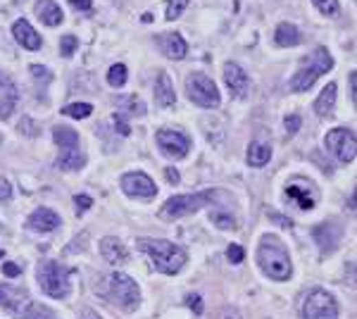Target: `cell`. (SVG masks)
I'll use <instances>...</instances> for the list:
<instances>
[{"mask_svg": "<svg viewBox=\"0 0 357 319\" xmlns=\"http://www.w3.org/2000/svg\"><path fill=\"white\" fill-rule=\"evenodd\" d=\"M257 262H260L262 272L274 281H288L293 276V265L286 245L272 234L262 236L260 245H257Z\"/></svg>", "mask_w": 357, "mask_h": 319, "instance_id": "6da1fadb", "label": "cell"}, {"mask_svg": "<svg viewBox=\"0 0 357 319\" xmlns=\"http://www.w3.org/2000/svg\"><path fill=\"white\" fill-rule=\"evenodd\" d=\"M229 198H231V193L219 191V188H208V191H200V193L174 195V198H169L167 203L162 205L160 217H162L164 222H172V219L193 214V212H198V210L208 208V205L221 203V200H229Z\"/></svg>", "mask_w": 357, "mask_h": 319, "instance_id": "7a4b0ae2", "label": "cell"}, {"mask_svg": "<svg viewBox=\"0 0 357 319\" xmlns=\"http://www.w3.org/2000/svg\"><path fill=\"white\" fill-rule=\"evenodd\" d=\"M138 250L148 255V260L162 274H177L186 265V250L181 245L164 239H138Z\"/></svg>", "mask_w": 357, "mask_h": 319, "instance_id": "3957f363", "label": "cell"}, {"mask_svg": "<svg viewBox=\"0 0 357 319\" xmlns=\"http://www.w3.org/2000/svg\"><path fill=\"white\" fill-rule=\"evenodd\" d=\"M331 69H334V58H331L329 50L324 48V45H317L312 53L305 55V58L300 60L298 72L293 74V79L288 86H291V91H296V94H305V91L312 89L314 81H317L319 76L327 74Z\"/></svg>", "mask_w": 357, "mask_h": 319, "instance_id": "277c9868", "label": "cell"}, {"mask_svg": "<svg viewBox=\"0 0 357 319\" xmlns=\"http://www.w3.org/2000/svg\"><path fill=\"white\" fill-rule=\"evenodd\" d=\"M98 296H102L122 310H136L138 302H141L138 284L127 274H110L102 281V293H98Z\"/></svg>", "mask_w": 357, "mask_h": 319, "instance_id": "5b68a950", "label": "cell"}, {"mask_svg": "<svg viewBox=\"0 0 357 319\" xmlns=\"http://www.w3.org/2000/svg\"><path fill=\"white\" fill-rule=\"evenodd\" d=\"M53 138L60 148V157H58V167L67 169V172H74V169H81L86 164V155L79 151V133L74 129L58 124L53 129Z\"/></svg>", "mask_w": 357, "mask_h": 319, "instance_id": "8992f818", "label": "cell"}, {"mask_svg": "<svg viewBox=\"0 0 357 319\" xmlns=\"http://www.w3.org/2000/svg\"><path fill=\"white\" fill-rule=\"evenodd\" d=\"M300 317L303 319H338V302L324 288H312L305 293L300 302Z\"/></svg>", "mask_w": 357, "mask_h": 319, "instance_id": "52a82bcc", "label": "cell"}, {"mask_svg": "<svg viewBox=\"0 0 357 319\" xmlns=\"http://www.w3.org/2000/svg\"><path fill=\"white\" fill-rule=\"evenodd\" d=\"M39 284L43 288V293H48L50 298H62L69 296V270L60 262H41L39 265Z\"/></svg>", "mask_w": 357, "mask_h": 319, "instance_id": "ba28073f", "label": "cell"}, {"mask_svg": "<svg viewBox=\"0 0 357 319\" xmlns=\"http://www.w3.org/2000/svg\"><path fill=\"white\" fill-rule=\"evenodd\" d=\"M186 96L191 98V102H195L198 107H208V110L219 107L221 102L219 89L215 86V81L208 74H200V72H195L186 79Z\"/></svg>", "mask_w": 357, "mask_h": 319, "instance_id": "9c48e42d", "label": "cell"}, {"mask_svg": "<svg viewBox=\"0 0 357 319\" xmlns=\"http://www.w3.org/2000/svg\"><path fill=\"white\" fill-rule=\"evenodd\" d=\"M327 151L338 160L340 164H350L355 160V133L350 129H334L327 133Z\"/></svg>", "mask_w": 357, "mask_h": 319, "instance_id": "30bf717a", "label": "cell"}, {"mask_svg": "<svg viewBox=\"0 0 357 319\" xmlns=\"http://www.w3.org/2000/svg\"><path fill=\"white\" fill-rule=\"evenodd\" d=\"M122 191L129 195V198H141L150 200L158 195V186L155 182L143 172H129L122 177Z\"/></svg>", "mask_w": 357, "mask_h": 319, "instance_id": "8fae6325", "label": "cell"}, {"mask_svg": "<svg viewBox=\"0 0 357 319\" xmlns=\"http://www.w3.org/2000/svg\"><path fill=\"white\" fill-rule=\"evenodd\" d=\"M155 141H158V146L162 148L164 155L177 157V160L186 157L188 155V151H191L188 136L181 133V131H174V129H160L158 136H155Z\"/></svg>", "mask_w": 357, "mask_h": 319, "instance_id": "7c38bea8", "label": "cell"}, {"mask_svg": "<svg viewBox=\"0 0 357 319\" xmlns=\"http://www.w3.org/2000/svg\"><path fill=\"white\" fill-rule=\"evenodd\" d=\"M224 84L236 100H243V98L248 96V91H250V79H248V74L243 72V67L236 63L224 65Z\"/></svg>", "mask_w": 357, "mask_h": 319, "instance_id": "4fadbf2b", "label": "cell"}, {"mask_svg": "<svg viewBox=\"0 0 357 319\" xmlns=\"http://www.w3.org/2000/svg\"><path fill=\"white\" fill-rule=\"evenodd\" d=\"M312 236H314V241H317L319 248H322V253H331V250L338 248L343 229H340L336 222H324L312 231Z\"/></svg>", "mask_w": 357, "mask_h": 319, "instance_id": "5bb4252c", "label": "cell"}, {"mask_svg": "<svg viewBox=\"0 0 357 319\" xmlns=\"http://www.w3.org/2000/svg\"><path fill=\"white\" fill-rule=\"evenodd\" d=\"M158 48L167 55L169 60H184L186 53H188V45H186L184 36H179L177 32H169V34H162L158 36Z\"/></svg>", "mask_w": 357, "mask_h": 319, "instance_id": "9a60e30c", "label": "cell"}, {"mask_svg": "<svg viewBox=\"0 0 357 319\" xmlns=\"http://www.w3.org/2000/svg\"><path fill=\"white\" fill-rule=\"evenodd\" d=\"M17 98L19 94H17L14 81L0 72V120H8V117L12 115L14 105H17Z\"/></svg>", "mask_w": 357, "mask_h": 319, "instance_id": "2e32d148", "label": "cell"}, {"mask_svg": "<svg viewBox=\"0 0 357 319\" xmlns=\"http://www.w3.org/2000/svg\"><path fill=\"white\" fill-rule=\"evenodd\" d=\"M100 253L110 265H127L129 262V250L117 236H105L100 241Z\"/></svg>", "mask_w": 357, "mask_h": 319, "instance_id": "e0dca14e", "label": "cell"}, {"mask_svg": "<svg viewBox=\"0 0 357 319\" xmlns=\"http://www.w3.org/2000/svg\"><path fill=\"white\" fill-rule=\"evenodd\" d=\"M29 226L34 231H41V234H48V231H55L60 226V217L58 212H53L50 208H39L31 212Z\"/></svg>", "mask_w": 357, "mask_h": 319, "instance_id": "ac0fdd59", "label": "cell"}, {"mask_svg": "<svg viewBox=\"0 0 357 319\" xmlns=\"http://www.w3.org/2000/svg\"><path fill=\"white\" fill-rule=\"evenodd\" d=\"M12 34L14 38H17L19 45H24L27 50H39L41 45H43V41H41V36L36 34V29L31 27L27 19H17L12 27Z\"/></svg>", "mask_w": 357, "mask_h": 319, "instance_id": "d6986e66", "label": "cell"}, {"mask_svg": "<svg viewBox=\"0 0 357 319\" xmlns=\"http://www.w3.org/2000/svg\"><path fill=\"white\" fill-rule=\"evenodd\" d=\"M34 12L45 27H58V24H62V10L58 8L55 0H39Z\"/></svg>", "mask_w": 357, "mask_h": 319, "instance_id": "ffe728a7", "label": "cell"}, {"mask_svg": "<svg viewBox=\"0 0 357 319\" xmlns=\"http://www.w3.org/2000/svg\"><path fill=\"white\" fill-rule=\"evenodd\" d=\"M155 100L162 107H172L177 102V94H174L172 79H169L167 72H160L158 81H155Z\"/></svg>", "mask_w": 357, "mask_h": 319, "instance_id": "44dd1931", "label": "cell"}, {"mask_svg": "<svg viewBox=\"0 0 357 319\" xmlns=\"http://www.w3.org/2000/svg\"><path fill=\"white\" fill-rule=\"evenodd\" d=\"M272 160V146L267 141H252L248 146V164L250 167H265Z\"/></svg>", "mask_w": 357, "mask_h": 319, "instance_id": "7402d4cb", "label": "cell"}, {"mask_svg": "<svg viewBox=\"0 0 357 319\" xmlns=\"http://www.w3.org/2000/svg\"><path fill=\"white\" fill-rule=\"evenodd\" d=\"M334 105H336V84H329L324 86V91L319 94V98L314 100V112L319 117H329L334 112Z\"/></svg>", "mask_w": 357, "mask_h": 319, "instance_id": "603a6c76", "label": "cell"}, {"mask_svg": "<svg viewBox=\"0 0 357 319\" xmlns=\"http://www.w3.org/2000/svg\"><path fill=\"white\" fill-rule=\"evenodd\" d=\"M274 41H277V45H281V48H291V45H298L300 41V32L296 24H279L277 27V34H274Z\"/></svg>", "mask_w": 357, "mask_h": 319, "instance_id": "cb8c5ba5", "label": "cell"}, {"mask_svg": "<svg viewBox=\"0 0 357 319\" xmlns=\"http://www.w3.org/2000/svg\"><path fill=\"white\" fill-rule=\"evenodd\" d=\"M22 298H24V291L0 284V307H12V310H17V305L22 302Z\"/></svg>", "mask_w": 357, "mask_h": 319, "instance_id": "d4e9b609", "label": "cell"}, {"mask_svg": "<svg viewBox=\"0 0 357 319\" xmlns=\"http://www.w3.org/2000/svg\"><path fill=\"white\" fill-rule=\"evenodd\" d=\"M288 198H293L296 203L300 205L303 210H312L314 208V198H312V191H307V188H300L298 184H293V186L286 188Z\"/></svg>", "mask_w": 357, "mask_h": 319, "instance_id": "484cf974", "label": "cell"}, {"mask_svg": "<svg viewBox=\"0 0 357 319\" xmlns=\"http://www.w3.org/2000/svg\"><path fill=\"white\" fill-rule=\"evenodd\" d=\"M127 76H129V72H127V65H112L110 67V72H107V84L112 86V89H122L124 84H127Z\"/></svg>", "mask_w": 357, "mask_h": 319, "instance_id": "4316f807", "label": "cell"}, {"mask_svg": "<svg viewBox=\"0 0 357 319\" xmlns=\"http://www.w3.org/2000/svg\"><path fill=\"white\" fill-rule=\"evenodd\" d=\"M119 110H127L129 115H146V105H143L141 98L136 96H127V98H119Z\"/></svg>", "mask_w": 357, "mask_h": 319, "instance_id": "83f0119b", "label": "cell"}, {"mask_svg": "<svg viewBox=\"0 0 357 319\" xmlns=\"http://www.w3.org/2000/svg\"><path fill=\"white\" fill-rule=\"evenodd\" d=\"M91 112H93V107L89 102H72V105L62 107V115L74 117V120H84V117H89Z\"/></svg>", "mask_w": 357, "mask_h": 319, "instance_id": "f1b7e54d", "label": "cell"}, {"mask_svg": "<svg viewBox=\"0 0 357 319\" xmlns=\"http://www.w3.org/2000/svg\"><path fill=\"white\" fill-rule=\"evenodd\" d=\"M22 319H55V315L50 307H43V305H39V302H29V307L22 315Z\"/></svg>", "mask_w": 357, "mask_h": 319, "instance_id": "f546056e", "label": "cell"}, {"mask_svg": "<svg viewBox=\"0 0 357 319\" xmlns=\"http://www.w3.org/2000/svg\"><path fill=\"white\" fill-rule=\"evenodd\" d=\"M191 0H167V12H164V17L169 19V22H174V19H179L181 14H184V10L188 8Z\"/></svg>", "mask_w": 357, "mask_h": 319, "instance_id": "4dcf8cb0", "label": "cell"}, {"mask_svg": "<svg viewBox=\"0 0 357 319\" xmlns=\"http://www.w3.org/2000/svg\"><path fill=\"white\" fill-rule=\"evenodd\" d=\"M312 3H314V8H317L322 14H327V17H336V14L340 12L338 0H312Z\"/></svg>", "mask_w": 357, "mask_h": 319, "instance_id": "1f68e13d", "label": "cell"}, {"mask_svg": "<svg viewBox=\"0 0 357 319\" xmlns=\"http://www.w3.org/2000/svg\"><path fill=\"white\" fill-rule=\"evenodd\" d=\"M212 222L217 226H221V229H236V217L229 212H212Z\"/></svg>", "mask_w": 357, "mask_h": 319, "instance_id": "d6a6232c", "label": "cell"}, {"mask_svg": "<svg viewBox=\"0 0 357 319\" xmlns=\"http://www.w3.org/2000/svg\"><path fill=\"white\" fill-rule=\"evenodd\" d=\"M76 48H79V41H76L74 36H65V38L60 41V53H62V58H72V55L76 53Z\"/></svg>", "mask_w": 357, "mask_h": 319, "instance_id": "836d02e7", "label": "cell"}, {"mask_svg": "<svg viewBox=\"0 0 357 319\" xmlns=\"http://www.w3.org/2000/svg\"><path fill=\"white\" fill-rule=\"evenodd\" d=\"M226 257H229V262H234V265H241L243 257H246V250H243L241 245H229V250H226Z\"/></svg>", "mask_w": 357, "mask_h": 319, "instance_id": "e575fe53", "label": "cell"}, {"mask_svg": "<svg viewBox=\"0 0 357 319\" xmlns=\"http://www.w3.org/2000/svg\"><path fill=\"white\" fill-rule=\"evenodd\" d=\"M112 122H115V129H117L119 133H122V136H129V131H131V129H129L127 120H124V117L119 115V112H117L115 117H112Z\"/></svg>", "mask_w": 357, "mask_h": 319, "instance_id": "d590c367", "label": "cell"}, {"mask_svg": "<svg viewBox=\"0 0 357 319\" xmlns=\"http://www.w3.org/2000/svg\"><path fill=\"white\" fill-rule=\"evenodd\" d=\"M186 305H188L191 310L195 312V315H200V312H203V300H200V296H188V298H186Z\"/></svg>", "mask_w": 357, "mask_h": 319, "instance_id": "8d00e7d4", "label": "cell"}, {"mask_svg": "<svg viewBox=\"0 0 357 319\" xmlns=\"http://www.w3.org/2000/svg\"><path fill=\"white\" fill-rule=\"evenodd\" d=\"M74 205H76V208L81 210V212H84V210H89L91 205H93V200L89 198V195L79 193V195H74Z\"/></svg>", "mask_w": 357, "mask_h": 319, "instance_id": "74e56055", "label": "cell"}, {"mask_svg": "<svg viewBox=\"0 0 357 319\" xmlns=\"http://www.w3.org/2000/svg\"><path fill=\"white\" fill-rule=\"evenodd\" d=\"M300 129V117L298 115H288L286 117V131L288 133H298Z\"/></svg>", "mask_w": 357, "mask_h": 319, "instance_id": "f35d334b", "label": "cell"}, {"mask_svg": "<svg viewBox=\"0 0 357 319\" xmlns=\"http://www.w3.org/2000/svg\"><path fill=\"white\" fill-rule=\"evenodd\" d=\"M31 74H34L36 79H45V81H50V72L45 69V67H41V65H31Z\"/></svg>", "mask_w": 357, "mask_h": 319, "instance_id": "ab89813d", "label": "cell"}, {"mask_svg": "<svg viewBox=\"0 0 357 319\" xmlns=\"http://www.w3.org/2000/svg\"><path fill=\"white\" fill-rule=\"evenodd\" d=\"M69 5L74 10H79V12H91V8H93L91 0H69Z\"/></svg>", "mask_w": 357, "mask_h": 319, "instance_id": "60d3db41", "label": "cell"}, {"mask_svg": "<svg viewBox=\"0 0 357 319\" xmlns=\"http://www.w3.org/2000/svg\"><path fill=\"white\" fill-rule=\"evenodd\" d=\"M10 195H12V186H10V182L8 179H0V203L8 200Z\"/></svg>", "mask_w": 357, "mask_h": 319, "instance_id": "b9f144b4", "label": "cell"}, {"mask_svg": "<svg viewBox=\"0 0 357 319\" xmlns=\"http://www.w3.org/2000/svg\"><path fill=\"white\" fill-rule=\"evenodd\" d=\"M3 272H5L8 276H12V279H14V276H19V267L14 265V262H5V265H3Z\"/></svg>", "mask_w": 357, "mask_h": 319, "instance_id": "7bdbcfd3", "label": "cell"}, {"mask_svg": "<svg viewBox=\"0 0 357 319\" xmlns=\"http://www.w3.org/2000/svg\"><path fill=\"white\" fill-rule=\"evenodd\" d=\"M164 174H167V182H169V184H179V182H181V179H179V172H177L174 167H169Z\"/></svg>", "mask_w": 357, "mask_h": 319, "instance_id": "ee69618b", "label": "cell"}, {"mask_svg": "<svg viewBox=\"0 0 357 319\" xmlns=\"http://www.w3.org/2000/svg\"><path fill=\"white\" fill-rule=\"evenodd\" d=\"M81 319H100L96 315V312L93 310H89V307H86V310H81Z\"/></svg>", "mask_w": 357, "mask_h": 319, "instance_id": "f6af8a7d", "label": "cell"}, {"mask_svg": "<svg viewBox=\"0 0 357 319\" xmlns=\"http://www.w3.org/2000/svg\"><path fill=\"white\" fill-rule=\"evenodd\" d=\"M355 81H357V74L350 72V91H353V102H355Z\"/></svg>", "mask_w": 357, "mask_h": 319, "instance_id": "bcb514c9", "label": "cell"}, {"mask_svg": "<svg viewBox=\"0 0 357 319\" xmlns=\"http://www.w3.org/2000/svg\"><path fill=\"white\" fill-rule=\"evenodd\" d=\"M3 255H5V253H3V250H0V257H3Z\"/></svg>", "mask_w": 357, "mask_h": 319, "instance_id": "7dc6e473", "label": "cell"}]
</instances>
